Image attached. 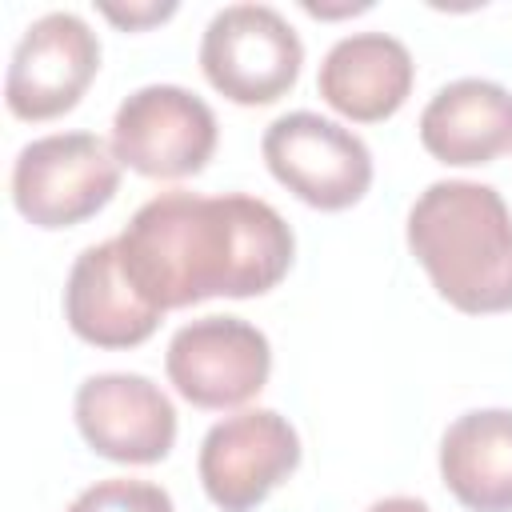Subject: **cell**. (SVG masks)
<instances>
[{
    "mask_svg": "<svg viewBox=\"0 0 512 512\" xmlns=\"http://www.w3.org/2000/svg\"><path fill=\"white\" fill-rule=\"evenodd\" d=\"M116 248L136 292L168 312L212 296L244 300L276 288L292 268L296 240L268 200L244 192H164L136 208Z\"/></svg>",
    "mask_w": 512,
    "mask_h": 512,
    "instance_id": "cell-1",
    "label": "cell"
},
{
    "mask_svg": "<svg viewBox=\"0 0 512 512\" xmlns=\"http://www.w3.org/2000/svg\"><path fill=\"white\" fill-rule=\"evenodd\" d=\"M408 248L452 308L468 316L512 308V212L492 184H428L408 212Z\"/></svg>",
    "mask_w": 512,
    "mask_h": 512,
    "instance_id": "cell-2",
    "label": "cell"
},
{
    "mask_svg": "<svg viewBox=\"0 0 512 512\" xmlns=\"http://www.w3.org/2000/svg\"><path fill=\"white\" fill-rule=\"evenodd\" d=\"M120 188L116 152L92 132H56L20 148L12 200L36 228H72L96 216Z\"/></svg>",
    "mask_w": 512,
    "mask_h": 512,
    "instance_id": "cell-3",
    "label": "cell"
},
{
    "mask_svg": "<svg viewBox=\"0 0 512 512\" xmlns=\"http://www.w3.org/2000/svg\"><path fill=\"white\" fill-rule=\"evenodd\" d=\"M304 64L296 28L268 4L220 8L200 40V68L208 84L236 104L280 100Z\"/></svg>",
    "mask_w": 512,
    "mask_h": 512,
    "instance_id": "cell-4",
    "label": "cell"
},
{
    "mask_svg": "<svg viewBox=\"0 0 512 512\" xmlns=\"http://www.w3.org/2000/svg\"><path fill=\"white\" fill-rule=\"evenodd\" d=\"M216 112L180 84H148L124 96L112 120V152L140 176H196L216 152Z\"/></svg>",
    "mask_w": 512,
    "mask_h": 512,
    "instance_id": "cell-5",
    "label": "cell"
},
{
    "mask_svg": "<svg viewBox=\"0 0 512 512\" xmlns=\"http://www.w3.org/2000/svg\"><path fill=\"white\" fill-rule=\"evenodd\" d=\"M260 148L268 172L320 212L352 208L372 184L368 144L352 128L316 112H288L272 120Z\"/></svg>",
    "mask_w": 512,
    "mask_h": 512,
    "instance_id": "cell-6",
    "label": "cell"
},
{
    "mask_svg": "<svg viewBox=\"0 0 512 512\" xmlns=\"http://www.w3.org/2000/svg\"><path fill=\"white\" fill-rule=\"evenodd\" d=\"M300 464L296 428L272 408H248L208 428L200 444V484L224 512H252Z\"/></svg>",
    "mask_w": 512,
    "mask_h": 512,
    "instance_id": "cell-7",
    "label": "cell"
},
{
    "mask_svg": "<svg viewBox=\"0 0 512 512\" xmlns=\"http://www.w3.org/2000/svg\"><path fill=\"white\" fill-rule=\"evenodd\" d=\"M168 380L196 408H240L272 372L268 336L240 316H204L184 324L164 356Z\"/></svg>",
    "mask_w": 512,
    "mask_h": 512,
    "instance_id": "cell-8",
    "label": "cell"
},
{
    "mask_svg": "<svg viewBox=\"0 0 512 512\" xmlns=\"http://www.w3.org/2000/svg\"><path fill=\"white\" fill-rule=\"evenodd\" d=\"M100 68V40L76 12L32 20L12 52L4 100L20 120H52L76 108Z\"/></svg>",
    "mask_w": 512,
    "mask_h": 512,
    "instance_id": "cell-9",
    "label": "cell"
},
{
    "mask_svg": "<svg viewBox=\"0 0 512 512\" xmlns=\"http://www.w3.org/2000/svg\"><path fill=\"white\" fill-rule=\"evenodd\" d=\"M80 436L116 464H156L172 452L176 408L136 372H100L76 388Z\"/></svg>",
    "mask_w": 512,
    "mask_h": 512,
    "instance_id": "cell-10",
    "label": "cell"
},
{
    "mask_svg": "<svg viewBox=\"0 0 512 512\" xmlns=\"http://www.w3.org/2000/svg\"><path fill=\"white\" fill-rule=\"evenodd\" d=\"M160 316L164 312L128 280L116 240L92 244L76 256L64 284V320L80 340L96 348H136L156 332Z\"/></svg>",
    "mask_w": 512,
    "mask_h": 512,
    "instance_id": "cell-11",
    "label": "cell"
},
{
    "mask_svg": "<svg viewBox=\"0 0 512 512\" xmlns=\"http://www.w3.org/2000/svg\"><path fill=\"white\" fill-rule=\"evenodd\" d=\"M412 52L388 32H352L336 40L320 64V96L356 124H376L400 112L412 92Z\"/></svg>",
    "mask_w": 512,
    "mask_h": 512,
    "instance_id": "cell-12",
    "label": "cell"
},
{
    "mask_svg": "<svg viewBox=\"0 0 512 512\" xmlns=\"http://www.w3.org/2000/svg\"><path fill=\"white\" fill-rule=\"evenodd\" d=\"M420 144L456 168L496 160L512 144V92L480 76L444 84L420 112Z\"/></svg>",
    "mask_w": 512,
    "mask_h": 512,
    "instance_id": "cell-13",
    "label": "cell"
},
{
    "mask_svg": "<svg viewBox=\"0 0 512 512\" xmlns=\"http://www.w3.org/2000/svg\"><path fill=\"white\" fill-rule=\"evenodd\" d=\"M440 476L472 512H512V412L480 408L448 424Z\"/></svg>",
    "mask_w": 512,
    "mask_h": 512,
    "instance_id": "cell-14",
    "label": "cell"
},
{
    "mask_svg": "<svg viewBox=\"0 0 512 512\" xmlns=\"http://www.w3.org/2000/svg\"><path fill=\"white\" fill-rule=\"evenodd\" d=\"M68 512H176L172 496L148 480H100L84 488Z\"/></svg>",
    "mask_w": 512,
    "mask_h": 512,
    "instance_id": "cell-15",
    "label": "cell"
},
{
    "mask_svg": "<svg viewBox=\"0 0 512 512\" xmlns=\"http://www.w3.org/2000/svg\"><path fill=\"white\" fill-rule=\"evenodd\" d=\"M100 12L108 16V20H116L120 28H148V24H160V20H168L172 12H176V4H148V8H120V4H100Z\"/></svg>",
    "mask_w": 512,
    "mask_h": 512,
    "instance_id": "cell-16",
    "label": "cell"
},
{
    "mask_svg": "<svg viewBox=\"0 0 512 512\" xmlns=\"http://www.w3.org/2000/svg\"><path fill=\"white\" fill-rule=\"evenodd\" d=\"M368 512H432L424 500H412V496H388V500H376Z\"/></svg>",
    "mask_w": 512,
    "mask_h": 512,
    "instance_id": "cell-17",
    "label": "cell"
}]
</instances>
